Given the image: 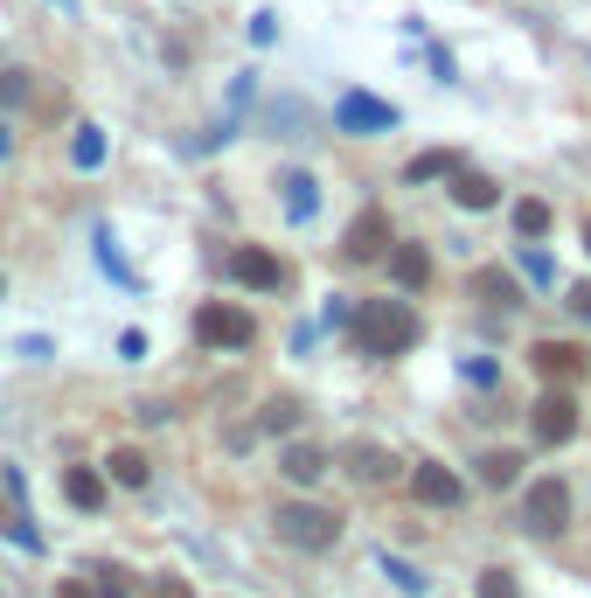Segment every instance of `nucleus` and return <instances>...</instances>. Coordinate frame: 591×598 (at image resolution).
<instances>
[{
	"label": "nucleus",
	"mask_w": 591,
	"mask_h": 598,
	"mask_svg": "<svg viewBox=\"0 0 591 598\" xmlns=\"http://www.w3.org/2000/svg\"><path fill=\"white\" fill-rule=\"evenodd\" d=\"M417 342V313L404 299H362L355 313V348L362 355H404Z\"/></svg>",
	"instance_id": "1"
},
{
	"label": "nucleus",
	"mask_w": 591,
	"mask_h": 598,
	"mask_svg": "<svg viewBox=\"0 0 591 598\" xmlns=\"http://www.w3.org/2000/svg\"><path fill=\"white\" fill-rule=\"evenodd\" d=\"M272 529H279V543H293V550H334L341 543V515L314 509V501H285L272 515Z\"/></svg>",
	"instance_id": "2"
},
{
	"label": "nucleus",
	"mask_w": 591,
	"mask_h": 598,
	"mask_svg": "<svg viewBox=\"0 0 591 598\" xmlns=\"http://www.w3.org/2000/svg\"><path fill=\"white\" fill-rule=\"evenodd\" d=\"M196 334H202L209 348H251V342H258L251 313H244V307H223V299H216V307H202V313H196Z\"/></svg>",
	"instance_id": "3"
},
{
	"label": "nucleus",
	"mask_w": 591,
	"mask_h": 598,
	"mask_svg": "<svg viewBox=\"0 0 591 598\" xmlns=\"http://www.w3.org/2000/svg\"><path fill=\"white\" fill-rule=\"evenodd\" d=\"M529 424H536V439L543 445H564V439H578V404H570V390L564 383H549L536 410H529Z\"/></svg>",
	"instance_id": "4"
},
{
	"label": "nucleus",
	"mask_w": 591,
	"mask_h": 598,
	"mask_svg": "<svg viewBox=\"0 0 591 598\" xmlns=\"http://www.w3.org/2000/svg\"><path fill=\"white\" fill-rule=\"evenodd\" d=\"M383 251H390V210H362L348 223V237H341V258L348 265H376Z\"/></svg>",
	"instance_id": "5"
},
{
	"label": "nucleus",
	"mask_w": 591,
	"mask_h": 598,
	"mask_svg": "<svg viewBox=\"0 0 591 598\" xmlns=\"http://www.w3.org/2000/svg\"><path fill=\"white\" fill-rule=\"evenodd\" d=\"M522 522H529L536 536H557L564 522H570V488H564V480H536V488H529Z\"/></svg>",
	"instance_id": "6"
},
{
	"label": "nucleus",
	"mask_w": 591,
	"mask_h": 598,
	"mask_svg": "<svg viewBox=\"0 0 591 598\" xmlns=\"http://www.w3.org/2000/svg\"><path fill=\"white\" fill-rule=\"evenodd\" d=\"M231 278H237V286H251V292H279L293 272H285V258L258 251V244H244V251H231Z\"/></svg>",
	"instance_id": "7"
},
{
	"label": "nucleus",
	"mask_w": 591,
	"mask_h": 598,
	"mask_svg": "<svg viewBox=\"0 0 591 598\" xmlns=\"http://www.w3.org/2000/svg\"><path fill=\"white\" fill-rule=\"evenodd\" d=\"M411 494L425 501V509H460V501H466V480L452 474V466L425 459V466H417V474H411Z\"/></svg>",
	"instance_id": "8"
},
{
	"label": "nucleus",
	"mask_w": 591,
	"mask_h": 598,
	"mask_svg": "<svg viewBox=\"0 0 591 598\" xmlns=\"http://www.w3.org/2000/svg\"><path fill=\"white\" fill-rule=\"evenodd\" d=\"M334 119H341V133H390L397 111L383 98H369V91H348V98L334 105Z\"/></svg>",
	"instance_id": "9"
},
{
	"label": "nucleus",
	"mask_w": 591,
	"mask_h": 598,
	"mask_svg": "<svg viewBox=\"0 0 591 598\" xmlns=\"http://www.w3.org/2000/svg\"><path fill=\"white\" fill-rule=\"evenodd\" d=\"M529 362H536L543 383H578L584 376V348L578 342H536V348H529Z\"/></svg>",
	"instance_id": "10"
},
{
	"label": "nucleus",
	"mask_w": 591,
	"mask_h": 598,
	"mask_svg": "<svg viewBox=\"0 0 591 598\" xmlns=\"http://www.w3.org/2000/svg\"><path fill=\"white\" fill-rule=\"evenodd\" d=\"M390 278L404 292H425L432 286V251L425 244H390Z\"/></svg>",
	"instance_id": "11"
},
{
	"label": "nucleus",
	"mask_w": 591,
	"mask_h": 598,
	"mask_svg": "<svg viewBox=\"0 0 591 598\" xmlns=\"http://www.w3.org/2000/svg\"><path fill=\"white\" fill-rule=\"evenodd\" d=\"M279 474L299 480V488H314V480L328 474V453H320V445H285V453H279Z\"/></svg>",
	"instance_id": "12"
},
{
	"label": "nucleus",
	"mask_w": 591,
	"mask_h": 598,
	"mask_svg": "<svg viewBox=\"0 0 591 598\" xmlns=\"http://www.w3.org/2000/svg\"><path fill=\"white\" fill-rule=\"evenodd\" d=\"M348 474L362 480V488H383V480L397 474V459L383 453V445H348Z\"/></svg>",
	"instance_id": "13"
},
{
	"label": "nucleus",
	"mask_w": 591,
	"mask_h": 598,
	"mask_svg": "<svg viewBox=\"0 0 591 598\" xmlns=\"http://www.w3.org/2000/svg\"><path fill=\"white\" fill-rule=\"evenodd\" d=\"M105 466H111V480H119V488H146V480H154V466H146L140 445H119Z\"/></svg>",
	"instance_id": "14"
},
{
	"label": "nucleus",
	"mask_w": 591,
	"mask_h": 598,
	"mask_svg": "<svg viewBox=\"0 0 591 598\" xmlns=\"http://www.w3.org/2000/svg\"><path fill=\"white\" fill-rule=\"evenodd\" d=\"M452 202H460V210H494V202H501V181H487V175H460V181H452Z\"/></svg>",
	"instance_id": "15"
},
{
	"label": "nucleus",
	"mask_w": 591,
	"mask_h": 598,
	"mask_svg": "<svg viewBox=\"0 0 591 598\" xmlns=\"http://www.w3.org/2000/svg\"><path fill=\"white\" fill-rule=\"evenodd\" d=\"M549 223H557V210H549V202H536V195L515 202V230H522L529 244H536V237H549Z\"/></svg>",
	"instance_id": "16"
},
{
	"label": "nucleus",
	"mask_w": 591,
	"mask_h": 598,
	"mask_svg": "<svg viewBox=\"0 0 591 598\" xmlns=\"http://www.w3.org/2000/svg\"><path fill=\"white\" fill-rule=\"evenodd\" d=\"M63 494L78 501V509H105V480L91 474V466H70V480H63Z\"/></svg>",
	"instance_id": "17"
},
{
	"label": "nucleus",
	"mask_w": 591,
	"mask_h": 598,
	"mask_svg": "<svg viewBox=\"0 0 591 598\" xmlns=\"http://www.w3.org/2000/svg\"><path fill=\"white\" fill-rule=\"evenodd\" d=\"M481 480H487V488H515V480H522V453H487Z\"/></svg>",
	"instance_id": "18"
},
{
	"label": "nucleus",
	"mask_w": 591,
	"mask_h": 598,
	"mask_svg": "<svg viewBox=\"0 0 591 598\" xmlns=\"http://www.w3.org/2000/svg\"><path fill=\"white\" fill-rule=\"evenodd\" d=\"M481 292H487V299H501V307H522V286H515L508 272H494V265L481 272Z\"/></svg>",
	"instance_id": "19"
},
{
	"label": "nucleus",
	"mask_w": 591,
	"mask_h": 598,
	"mask_svg": "<svg viewBox=\"0 0 591 598\" xmlns=\"http://www.w3.org/2000/svg\"><path fill=\"white\" fill-rule=\"evenodd\" d=\"M258 424H264V432H293V424H299V404H293V397H272Z\"/></svg>",
	"instance_id": "20"
},
{
	"label": "nucleus",
	"mask_w": 591,
	"mask_h": 598,
	"mask_svg": "<svg viewBox=\"0 0 591 598\" xmlns=\"http://www.w3.org/2000/svg\"><path fill=\"white\" fill-rule=\"evenodd\" d=\"M452 167H460V154H417L404 175H411V181H432V175H452Z\"/></svg>",
	"instance_id": "21"
},
{
	"label": "nucleus",
	"mask_w": 591,
	"mask_h": 598,
	"mask_svg": "<svg viewBox=\"0 0 591 598\" xmlns=\"http://www.w3.org/2000/svg\"><path fill=\"white\" fill-rule=\"evenodd\" d=\"M285 210H293V216H314V181H307V175H285Z\"/></svg>",
	"instance_id": "22"
},
{
	"label": "nucleus",
	"mask_w": 591,
	"mask_h": 598,
	"mask_svg": "<svg viewBox=\"0 0 591 598\" xmlns=\"http://www.w3.org/2000/svg\"><path fill=\"white\" fill-rule=\"evenodd\" d=\"M28 91H35V77H28V70H0V105H22Z\"/></svg>",
	"instance_id": "23"
},
{
	"label": "nucleus",
	"mask_w": 591,
	"mask_h": 598,
	"mask_svg": "<svg viewBox=\"0 0 591 598\" xmlns=\"http://www.w3.org/2000/svg\"><path fill=\"white\" fill-rule=\"evenodd\" d=\"M481 598H515V577L508 571H481Z\"/></svg>",
	"instance_id": "24"
},
{
	"label": "nucleus",
	"mask_w": 591,
	"mask_h": 598,
	"mask_svg": "<svg viewBox=\"0 0 591 598\" xmlns=\"http://www.w3.org/2000/svg\"><path fill=\"white\" fill-rule=\"evenodd\" d=\"M98 160H105V140L84 125V140H78V167H98Z\"/></svg>",
	"instance_id": "25"
},
{
	"label": "nucleus",
	"mask_w": 591,
	"mask_h": 598,
	"mask_svg": "<svg viewBox=\"0 0 591 598\" xmlns=\"http://www.w3.org/2000/svg\"><path fill=\"white\" fill-rule=\"evenodd\" d=\"M0 529H8L14 543H28V550H35V529H28V522H14V515H8V501H0Z\"/></svg>",
	"instance_id": "26"
},
{
	"label": "nucleus",
	"mask_w": 591,
	"mask_h": 598,
	"mask_svg": "<svg viewBox=\"0 0 591 598\" xmlns=\"http://www.w3.org/2000/svg\"><path fill=\"white\" fill-rule=\"evenodd\" d=\"M146 598H196V591H188L181 577H154V591H146Z\"/></svg>",
	"instance_id": "27"
},
{
	"label": "nucleus",
	"mask_w": 591,
	"mask_h": 598,
	"mask_svg": "<svg viewBox=\"0 0 591 598\" xmlns=\"http://www.w3.org/2000/svg\"><path fill=\"white\" fill-rule=\"evenodd\" d=\"M56 598H98V591H91L84 577H63V585H56Z\"/></svg>",
	"instance_id": "28"
},
{
	"label": "nucleus",
	"mask_w": 591,
	"mask_h": 598,
	"mask_svg": "<svg viewBox=\"0 0 591 598\" xmlns=\"http://www.w3.org/2000/svg\"><path fill=\"white\" fill-rule=\"evenodd\" d=\"M570 307H578V313H584V321H591V278H584V286H578V292H570Z\"/></svg>",
	"instance_id": "29"
},
{
	"label": "nucleus",
	"mask_w": 591,
	"mask_h": 598,
	"mask_svg": "<svg viewBox=\"0 0 591 598\" xmlns=\"http://www.w3.org/2000/svg\"><path fill=\"white\" fill-rule=\"evenodd\" d=\"M8 146H14V133H8V125H0V154H8Z\"/></svg>",
	"instance_id": "30"
},
{
	"label": "nucleus",
	"mask_w": 591,
	"mask_h": 598,
	"mask_svg": "<svg viewBox=\"0 0 591 598\" xmlns=\"http://www.w3.org/2000/svg\"><path fill=\"white\" fill-rule=\"evenodd\" d=\"M584 244H591V223H584Z\"/></svg>",
	"instance_id": "31"
}]
</instances>
